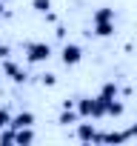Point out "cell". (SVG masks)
I'll use <instances>...</instances> for the list:
<instances>
[{
  "instance_id": "ba28073f",
  "label": "cell",
  "mask_w": 137,
  "mask_h": 146,
  "mask_svg": "<svg viewBox=\"0 0 137 146\" xmlns=\"http://www.w3.org/2000/svg\"><path fill=\"white\" fill-rule=\"evenodd\" d=\"M94 35H97V37L114 35V20H97V23H94Z\"/></svg>"
},
{
  "instance_id": "9c48e42d",
  "label": "cell",
  "mask_w": 137,
  "mask_h": 146,
  "mask_svg": "<svg viewBox=\"0 0 137 146\" xmlns=\"http://www.w3.org/2000/svg\"><path fill=\"white\" fill-rule=\"evenodd\" d=\"M123 112H126V106H123L117 98H111V100L106 103V115H109V117H120Z\"/></svg>"
},
{
  "instance_id": "277c9868",
  "label": "cell",
  "mask_w": 137,
  "mask_h": 146,
  "mask_svg": "<svg viewBox=\"0 0 137 146\" xmlns=\"http://www.w3.org/2000/svg\"><path fill=\"white\" fill-rule=\"evenodd\" d=\"M3 72H6V75H9L14 83H26V80H29V78H26V72H23L17 63H12V60H6V63H3Z\"/></svg>"
},
{
  "instance_id": "e0dca14e",
  "label": "cell",
  "mask_w": 137,
  "mask_h": 146,
  "mask_svg": "<svg viewBox=\"0 0 137 146\" xmlns=\"http://www.w3.org/2000/svg\"><path fill=\"white\" fill-rule=\"evenodd\" d=\"M9 54H12V49H9V46H0V57H3V60H6Z\"/></svg>"
},
{
  "instance_id": "4fadbf2b",
  "label": "cell",
  "mask_w": 137,
  "mask_h": 146,
  "mask_svg": "<svg viewBox=\"0 0 137 146\" xmlns=\"http://www.w3.org/2000/svg\"><path fill=\"white\" fill-rule=\"evenodd\" d=\"M0 143H14V129H12V126H3V129H0Z\"/></svg>"
},
{
  "instance_id": "d6986e66",
  "label": "cell",
  "mask_w": 137,
  "mask_h": 146,
  "mask_svg": "<svg viewBox=\"0 0 137 146\" xmlns=\"http://www.w3.org/2000/svg\"><path fill=\"white\" fill-rule=\"evenodd\" d=\"M0 15H6V6H3V0H0Z\"/></svg>"
},
{
  "instance_id": "5bb4252c",
  "label": "cell",
  "mask_w": 137,
  "mask_h": 146,
  "mask_svg": "<svg viewBox=\"0 0 137 146\" xmlns=\"http://www.w3.org/2000/svg\"><path fill=\"white\" fill-rule=\"evenodd\" d=\"M32 6H34L40 15H46V12L51 9V0H32Z\"/></svg>"
},
{
  "instance_id": "52a82bcc",
  "label": "cell",
  "mask_w": 137,
  "mask_h": 146,
  "mask_svg": "<svg viewBox=\"0 0 137 146\" xmlns=\"http://www.w3.org/2000/svg\"><path fill=\"white\" fill-rule=\"evenodd\" d=\"M32 140H34V132H32V126L14 129V143H20V146H29Z\"/></svg>"
},
{
  "instance_id": "7a4b0ae2",
  "label": "cell",
  "mask_w": 137,
  "mask_h": 146,
  "mask_svg": "<svg viewBox=\"0 0 137 146\" xmlns=\"http://www.w3.org/2000/svg\"><path fill=\"white\" fill-rule=\"evenodd\" d=\"M49 57H51L49 43H26V60L29 63H46Z\"/></svg>"
},
{
  "instance_id": "5b68a950",
  "label": "cell",
  "mask_w": 137,
  "mask_h": 146,
  "mask_svg": "<svg viewBox=\"0 0 137 146\" xmlns=\"http://www.w3.org/2000/svg\"><path fill=\"white\" fill-rule=\"evenodd\" d=\"M94 135H97V129L92 123H77V140L80 143H94Z\"/></svg>"
},
{
  "instance_id": "ac0fdd59",
  "label": "cell",
  "mask_w": 137,
  "mask_h": 146,
  "mask_svg": "<svg viewBox=\"0 0 137 146\" xmlns=\"http://www.w3.org/2000/svg\"><path fill=\"white\" fill-rule=\"evenodd\" d=\"M46 20H49V23H57V15H54V12L49 9V12H46Z\"/></svg>"
},
{
  "instance_id": "9a60e30c",
  "label": "cell",
  "mask_w": 137,
  "mask_h": 146,
  "mask_svg": "<svg viewBox=\"0 0 137 146\" xmlns=\"http://www.w3.org/2000/svg\"><path fill=\"white\" fill-rule=\"evenodd\" d=\"M9 123H12V112H9L6 106H0V129L9 126Z\"/></svg>"
},
{
  "instance_id": "8992f818",
  "label": "cell",
  "mask_w": 137,
  "mask_h": 146,
  "mask_svg": "<svg viewBox=\"0 0 137 146\" xmlns=\"http://www.w3.org/2000/svg\"><path fill=\"white\" fill-rule=\"evenodd\" d=\"M34 123V115L32 112H17V115H12V129H23V126H32Z\"/></svg>"
},
{
  "instance_id": "30bf717a",
  "label": "cell",
  "mask_w": 137,
  "mask_h": 146,
  "mask_svg": "<svg viewBox=\"0 0 137 146\" xmlns=\"http://www.w3.org/2000/svg\"><path fill=\"white\" fill-rule=\"evenodd\" d=\"M120 95V86L114 83V80H109V83H103V89H100V98H106V100H111V98H117Z\"/></svg>"
},
{
  "instance_id": "2e32d148",
  "label": "cell",
  "mask_w": 137,
  "mask_h": 146,
  "mask_svg": "<svg viewBox=\"0 0 137 146\" xmlns=\"http://www.w3.org/2000/svg\"><path fill=\"white\" fill-rule=\"evenodd\" d=\"M40 83H43V86H54V83H57V75L46 72V75H40Z\"/></svg>"
},
{
  "instance_id": "3957f363",
  "label": "cell",
  "mask_w": 137,
  "mask_h": 146,
  "mask_svg": "<svg viewBox=\"0 0 137 146\" xmlns=\"http://www.w3.org/2000/svg\"><path fill=\"white\" fill-rule=\"evenodd\" d=\"M80 57H83V49H80L77 43H66V46H63V52H60L63 66H77V63H80Z\"/></svg>"
},
{
  "instance_id": "7c38bea8",
  "label": "cell",
  "mask_w": 137,
  "mask_h": 146,
  "mask_svg": "<svg viewBox=\"0 0 137 146\" xmlns=\"http://www.w3.org/2000/svg\"><path fill=\"white\" fill-rule=\"evenodd\" d=\"M80 120V115L74 112V109H63V115H60V123L63 126H68V123H77Z\"/></svg>"
},
{
  "instance_id": "6da1fadb",
  "label": "cell",
  "mask_w": 137,
  "mask_h": 146,
  "mask_svg": "<svg viewBox=\"0 0 137 146\" xmlns=\"http://www.w3.org/2000/svg\"><path fill=\"white\" fill-rule=\"evenodd\" d=\"M106 98H83V100H77L74 103V112L80 115V117H106Z\"/></svg>"
},
{
  "instance_id": "8fae6325",
  "label": "cell",
  "mask_w": 137,
  "mask_h": 146,
  "mask_svg": "<svg viewBox=\"0 0 137 146\" xmlns=\"http://www.w3.org/2000/svg\"><path fill=\"white\" fill-rule=\"evenodd\" d=\"M94 23L97 20H114V9H109V6H100L97 12H94V17H92Z\"/></svg>"
}]
</instances>
